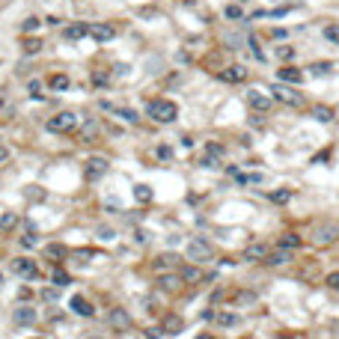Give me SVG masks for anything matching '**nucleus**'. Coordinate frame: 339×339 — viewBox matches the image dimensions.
Segmentation results:
<instances>
[{"label": "nucleus", "mask_w": 339, "mask_h": 339, "mask_svg": "<svg viewBox=\"0 0 339 339\" xmlns=\"http://www.w3.org/2000/svg\"><path fill=\"white\" fill-rule=\"evenodd\" d=\"M292 200V191L289 188H280V191H271V203H277V205H286Z\"/></svg>", "instance_id": "33"}, {"label": "nucleus", "mask_w": 339, "mask_h": 339, "mask_svg": "<svg viewBox=\"0 0 339 339\" xmlns=\"http://www.w3.org/2000/svg\"><path fill=\"white\" fill-rule=\"evenodd\" d=\"M68 304H71V310H74L77 316H86V319H92V316H95V307H92V304H89L83 295H74Z\"/></svg>", "instance_id": "18"}, {"label": "nucleus", "mask_w": 339, "mask_h": 339, "mask_svg": "<svg viewBox=\"0 0 339 339\" xmlns=\"http://www.w3.org/2000/svg\"><path fill=\"white\" fill-rule=\"evenodd\" d=\"M220 328H232V325H238V316H232V313H217V319H214Z\"/></svg>", "instance_id": "36"}, {"label": "nucleus", "mask_w": 339, "mask_h": 339, "mask_svg": "<svg viewBox=\"0 0 339 339\" xmlns=\"http://www.w3.org/2000/svg\"><path fill=\"white\" fill-rule=\"evenodd\" d=\"M223 15H226L229 21H241V18H244V12H241V6H238V3H226Z\"/></svg>", "instance_id": "34"}, {"label": "nucleus", "mask_w": 339, "mask_h": 339, "mask_svg": "<svg viewBox=\"0 0 339 339\" xmlns=\"http://www.w3.org/2000/svg\"><path fill=\"white\" fill-rule=\"evenodd\" d=\"M217 164H220V161H217L214 155H208V152H203V155H200V167H205V170H214Z\"/></svg>", "instance_id": "39"}, {"label": "nucleus", "mask_w": 339, "mask_h": 339, "mask_svg": "<svg viewBox=\"0 0 339 339\" xmlns=\"http://www.w3.org/2000/svg\"><path fill=\"white\" fill-rule=\"evenodd\" d=\"M179 262V256H173V253H164V256H155L152 259V271H158V274H164V271H170L173 265Z\"/></svg>", "instance_id": "22"}, {"label": "nucleus", "mask_w": 339, "mask_h": 339, "mask_svg": "<svg viewBox=\"0 0 339 339\" xmlns=\"http://www.w3.org/2000/svg\"><path fill=\"white\" fill-rule=\"evenodd\" d=\"M86 36H89L92 42L104 45V42L116 39V24H110V21H89V24H86Z\"/></svg>", "instance_id": "6"}, {"label": "nucleus", "mask_w": 339, "mask_h": 339, "mask_svg": "<svg viewBox=\"0 0 339 339\" xmlns=\"http://www.w3.org/2000/svg\"><path fill=\"white\" fill-rule=\"evenodd\" d=\"M214 247L205 241V238H191L188 241V247H185V259L188 262H197V265H208V262H214Z\"/></svg>", "instance_id": "2"}, {"label": "nucleus", "mask_w": 339, "mask_h": 339, "mask_svg": "<svg viewBox=\"0 0 339 339\" xmlns=\"http://www.w3.org/2000/svg\"><path fill=\"white\" fill-rule=\"evenodd\" d=\"M134 200L143 203V205L152 203V188H149V185H134Z\"/></svg>", "instance_id": "28"}, {"label": "nucleus", "mask_w": 339, "mask_h": 339, "mask_svg": "<svg viewBox=\"0 0 339 339\" xmlns=\"http://www.w3.org/2000/svg\"><path fill=\"white\" fill-rule=\"evenodd\" d=\"M15 226H18V214H15V211L0 214V232H9V229H15Z\"/></svg>", "instance_id": "29"}, {"label": "nucleus", "mask_w": 339, "mask_h": 339, "mask_svg": "<svg viewBox=\"0 0 339 339\" xmlns=\"http://www.w3.org/2000/svg\"><path fill=\"white\" fill-rule=\"evenodd\" d=\"M51 280H54V286H60V289H63V286H68V283H71V277H68V274H66V271H60V268H57V271H54V277H51Z\"/></svg>", "instance_id": "40"}, {"label": "nucleus", "mask_w": 339, "mask_h": 339, "mask_svg": "<svg viewBox=\"0 0 339 339\" xmlns=\"http://www.w3.org/2000/svg\"><path fill=\"white\" fill-rule=\"evenodd\" d=\"M328 289H334V292H339V271H334V274H328Z\"/></svg>", "instance_id": "45"}, {"label": "nucleus", "mask_w": 339, "mask_h": 339, "mask_svg": "<svg viewBox=\"0 0 339 339\" xmlns=\"http://www.w3.org/2000/svg\"><path fill=\"white\" fill-rule=\"evenodd\" d=\"M36 319H39V313H36V307H30V304H21V307L12 310V322H15V325H33Z\"/></svg>", "instance_id": "14"}, {"label": "nucleus", "mask_w": 339, "mask_h": 339, "mask_svg": "<svg viewBox=\"0 0 339 339\" xmlns=\"http://www.w3.org/2000/svg\"><path fill=\"white\" fill-rule=\"evenodd\" d=\"M274 54H277V60H283V63H289V60H295V54H298V48H295V45H277V48H274Z\"/></svg>", "instance_id": "27"}, {"label": "nucleus", "mask_w": 339, "mask_h": 339, "mask_svg": "<svg viewBox=\"0 0 339 339\" xmlns=\"http://www.w3.org/2000/svg\"><path fill=\"white\" fill-rule=\"evenodd\" d=\"M313 119L316 122H325V125H331L334 119H337V113H334V107H328V104H313Z\"/></svg>", "instance_id": "21"}, {"label": "nucleus", "mask_w": 339, "mask_h": 339, "mask_svg": "<svg viewBox=\"0 0 339 339\" xmlns=\"http://www.w3.org/2000/svg\"><path fill=\"white\" fill-rule=\"evenodd\" d=\"M179 277H182L188 286H200V283H205V271H203L197 262H188V265H182V268H179Z\"/></svg>", "instance_id": "10"}, {"label": "nucleus", "mask_w": 339, "mask_h": 339, "mask_svg": "<svg viewBox=\"0 0 339 339\" xmlns=\"http://www.w3.org/2000/svg\"><path fill=\"white\" fill-rule=\"evenodd\" d=\"M107 80H110V77H107L104 71H95V74H92V83H95V86H104Z\"/></svg>", "instance_id": "46"}, {"label": "nucleus", "mask_w": 339, "mask_h": 339, "mask_svg": "<svg viewBox=\"0 0 339 339\" xmlns=\"http://www.w3.org/2000/svg\"><path fill=\"white\" fill-rule=\"evenodd\" d=\"M101 107L104 110H110V113H116L119 119H125V122H137L140 119V113L137 110H131V107H116V104H107V101H101Z\"/></svg>", "instance_id": "20"}, {"label": "nucleus", "mask_w": 339, "mask_h": 339, "mask_svg": "<svg viewBox=\"0 0 339 339\" xmlns=\"http://www.w3.org/2000/svg\"><path fill=\"white\" fill-rule=\"evenodd\" d=\"M107 325H110L116 334H122V331H131L134 319L128 316V310H122V307H113V310H110V316H107Z\"/></svg>", "instance_id": "9"}, {"label": "nucleus", "mask_w": 339, "mask_h": 339, "mask_svg": "<svg viewBox=\"0 0 339 339\" xmlns=\"http://www.w3.org/2000/svg\"><path fill=\"white\" fill-rule=\"evenodd\" d=\"M247 104H250L256 113H268V110H271V104H274V98H271V95H265L262 89H250V92H247Z\"/></svg>", "instance_id": "13"}, {"label": "nucleus", "mask_w": 339, "mask_h": 339, "mask_svg": "<svg viewBox=\"0 0 339 339\" xmlns=\"http://www.w3.org/2000/svg\"><path fill=\"white\" fill-rule=\"evenodd\" d=\"M161 328H164V334H170V337H176V334H182V328H185V322H182V316H167V319L161 322Z\"/></svg>", "instance_id": "25"}, {"label": "nucleus", "mask_w": 339, "mask_h": 339, "mask_svg": "<svg viewBox=\"0 0 339 339\" xmlns=\"http://www.w3.org/2000/svg\"><path fill=\"white\" fill-rule=\"evenodd\" d=\"M12 274H18L24 280H36L39 277V262L30 259V256H18V259H12Z\"/></svg>", "instance_id": "8"}, {"label": "nucleus", "mask_w": 339, "mask_h": 339, "mask_svg": "<svg viewBox=\"0 0 339 339\" xmlns=\"http://www.w3.org/2000/svg\"><path fill=\"white\" fill-rule=\"evenodd\" d=\"M146 116H149L152 122H158V125H170V122H176V116H179V104H176L173 98H152V101L146 104Z\"/></svg>", "instance_id": "1"}, {"label": "nucleus", "mask_w": 339, "mask_h": 339, "mask_svg": "<svg viewBox=\"0 0 339 339\" xmlns=\"http://www.w3.org/2000/svg\"><path fill=\"white\" fill-rule=\"evenodd\" d=\"M203 152H208V155H214V158H217V161H220V158H223V155H226V146H223V143H217V140H208V143H205V149H203Z\"/></svg>", "instance_id": "30"}, {"label": "nucleus", "mask_w": 339, "mask_h": 339, "mask_svg": "<svg viewBox=\"0 0 339 339\" xmlns=\"http://www.w3.org/2000/svg\"><path fill=\"white\" fill-rule=\"evenodd\" d=\"M334 238H337L334 229H319L316 232V244H334Z\"/></svg>", "instance_id": "37"}, {"label": "nucleus", "mask_w": 339, "mask_h": 339, "mask_svg": "<svg viewBox=\"0 0 339 339\" xmlns=\"http://www.w3.org/2000/svg\"><path fill=\"white\" fill-rule=\"evenodd\" d=\"M63 42H80L83 36H86V24L83 21H71V24H66L63 27Z\"/></svg>", "instance_id": "15"}, {"label": "nucleus", "mask_w": 339, "mask_h": 339, "mask_svg": "<svg viewBox=\"0 0 339 339\" xmlns=\"http://www.w3.org/2000/svg\"><path fill=\"white\" fill-rule=\"evenodd\" d=\"M217 80H223V83H229V86H238V83H244V80H247V68H244L241 63L223 66V68L217 71Z\"/></svg>", "instance_id": "7"}, {"label": "nucleus", "mask_w": 339, "mask_h": 339, "mask_svg": "<svg viewBox=\"0 0 339 339\" xmlns=\"http://www.w3.org/2000/svg\"><path fill=\"white\" fill-rule=\"evenodd\" d=\"M271 98H274V101H280V104H286V107H304V104H307L304 92H298L292 83H280V80L274 83Z\"/></svg>", "instance_id": "3"}, {"label": "nucleus", "mask_w": 339, "mask_h": 339, "mask_svg": "<svg viewBox=\"0 0 339 339\" xmlns=\"http://www.w3.org/2000/svg\"><path fill=\"white\" fill-rule=\"evenodd\" d=\"M42 86H45V83H42V80H36V77H33V80H30V83H27V92H30V95H33V98H42Z\"/></svg>", "instance_id": "41"}, {"label": "nucleus", "mask_w": 339, "mask_h": 339, "mask_svg": "<svg viewBox=\"0 0 339 339\" xmlns=\"http://www.w3.org/2000/svg\"><path fill=\"white\" fill-rule=\"evenodd\" d=\"M21 244H24V247H36V244H39V238H36V232L30 229V232H27V235L21 238Z\"/></svg>", "instance_id": "44"}, {"label": "nucleus", "mask_w": 339, "mask_h": 339, "mask_svg": "<svg viewBox=\"0 0 339 339\" xmlns=\"http://www.w3.org/2000/svg\"><path fill=\"white\" fill-rule=\"evenodd\" d=\"M113 235H116V232H113V229H107V226H101V229H98V238H104V241H110Z\"/></svg>", "instance_id": "48"}, {"label": "nucleus", "mask_w": 339, "mask_h": 339, "mask_svg": "<svg viewBox=\"0 0 339 339\" xmlns=\"http://www.w3.org/2000/svg\"><path fill=\"white\" fill-rule=\"evenodd\" d=\"M155 283H158V289L167 292V295H176V292H182V286H185V280L179 277V271H176V274H167V271H164V274H158Z\"/></svg>", "instance_id": "11"}, {"label": "nucleus", "mask_w": 339, "mask_h": 339, "mask_svg": "<svg viewBox=\"0 0 339 339\" xmlns=\"http://www.w3.org/2000/svg\"><path fill=\"white\" fill-rule=\"evenodd\" d=\"M235 304H238V307H247V304H256V292H241V295L235 298Z\"/></svg>", "instance_id": "42"}, {"label": "nucleus", "mask_w": 339, "mask_h": 339, "mask_svg": "<svg viewBox=\"0 0 339 339\" xmlns=\"http://www.w3.org/2000/svg\"><path fill=\"white\" fill-rule=\"evenodd\" d=\"M331 68H334V63H313L310 66V74L322 77V74H331Z\"/></svg>", "instance_id": "35"}, {"label": "nucleus", "mask_w": 339, "mask_h": 339, "mask_svg": "<svg viewBox=\"0 0 339 339\" xmlns=\"http://www.w3.org/2000/svg\"><path fill=\"white\" fill-rule=\"evenodd\" d=\"M45 256L54 259V262H60V259L68 256V247H63V244H48V247H45Z\"/></svg>", "instance_id": "26"}, {"label": "nucleus", "mask_w": 339, "mask_h": 339, "mask_svg": "<svg viewBox=\"0 0 339 339\" xmlns=\"http://www.w3.org/2000/svg\"><path fill=\"white\" fill-rule=\"evenodd\" d=\"M197 339H217V337H214V334H200Z\"/></svg>", "instance_id": "51"}, {"label": "nucleus", "mask_w": 339, "mask_h": 339, "mask_svg": "<svg viewBox=\"0 0 339 339\" xmlns=\"http://www.w3.org/2000/svg\"><path fill=\"white\" fill-rule=\"evenodd\" d=\"M155 155H158L161 161H173V149H170V146H158V149H155Z\"/></svg>", "instance_id": "43"}, {"label": "nucleus", "mask_w": 339, "mask_h": 339, "mask_svg": "<svg viewBox=\"0 0 339 339\" xmlns=\"http://www.w3.org/2000/svg\"><path fill=\"white\" fill-rule=\"evenodd\" d=\"M146 337H149V339H161V337H164V328H161V325H158V328H149Z\"/></svg>", "instance_id": "47"}, {"label": "nucleus", "mask_w": 339, "mask_h": 339, "mask_svg": "<svg viewBox=\"0 0 339 339\" xmlns=\"http://www.w3.org/2000/svg\"><path fill=\"white\" fill-rule=\"evenodd\" d=\"M265 256H268V247H265V244H250L241 259H244V262H262Z\"/></svg>", "instance_id": "23"}, {"label": "nucleus", "mask_w": 339, "mask_h": 339, "mask_svg": "<svg viewBox=\"0 0 339 339\" xmlns=\"http://www.w3.org/2000/svg\"><path fill=\"white\" fill-rule=\"evenodd\" d=\"M48 86H51L54 92H66V89L71 86V77H68L66 71H54V74L48 77Z\"/></svg>", "instance_id": "19"}, {"label": "nucleus", "mask_w": 339, "mask_h": 339, "mask_svg": "<svg viewBox=\"0 0 339 339\" xmlns=\"http://www.w3.org/2000/svg\"><path fill=\"white\" fill-rule=\"evenodd\" d=\"M39 27H42V18L30 15V18H24V24H21V33H27V36H30V33H36Z\"/></svg>", "instance_id": "31"}, {"label": "nucleus", "mask_w": 339, "mask_h": 339, "mask_svg": "<svg viewBox=\"0 0 339 339\" xmlns=\"http://www.w3.org/2000/svg\"><path fill=\"white\" fill-rule=\"evenodd\" d=\"M0 283H3V274H0Z\"/></svg>", "instance_id": "52"}, {"label": "nucleus", "mask_w": 339, "mask_h": 339, "mask_svg": "<svg viewBox=\"0 0 339 339\" xmlns=\"http://www.w3.org/2000/svg\"><path fill=\"white\" fill-rule=\"evenodd\" d=\"M110 173V161L104 158V155H89L86 161H83V176H86V182H98V179H104Z\"/></svg>", "instance_id": "5"}, {"label": "nucleus", "mask_w": 339, "mask_h": 339, "mask_svg": "<svg viewBox=\"0 0 339 339\" xmlns=\"http://www.w3.org/2000/svg\"><path fill=\"white\" fill-rule=\"evenodd\" d=\"M6 161H9V149L0 143V164H6Z\"/></svg>", "instance_id": "50"}, {"label": "nucleus", "mask_w": 339, "mask_h": 339, "mask_svg": "<svg viewBox=\"0 0 339 339\" xmlns=\"http://www.w3.org/2000/svg\"><path fill=\"white\" fill-rule=\"evenodd\" d=\"M277 247H283V250H301V247H304V238H301L298 232H283V235L277 238Z\"/></svg>", "instance_id": "17"}, {"label": "nucleus", "mask_w": 339, "mask_h": 339, "mask_svg": "<svg viewBox=\"0 0 339 339\" xmlns=\"http://www.w3.org/2000/svg\"><path fill=\"white\" fill-rule=\"evenodd\" d=\"M268 268H280V265H286V262H292V250H283V247H277V250H268V256L262 259Z\"/></svg>", "instance_id": "16"}, {"label": "nucleus", "mask_w": 339, "mask_h": 339, "mask_svg": "<svg viewBox=\"0 0 339 339\" xmlns=\"http://www.w3.org/2000/svg\"><path fill=\"white\" fill-rule=\"evenodd\" d=\"M45 125H48L51 134H71V131L77 128V113H74V110H60V113H54Z\"/></svg>", "instance_id": "4"}, {"label": "nucleus", "mask_w": 339, "mask_h": 339, "mask_svg": "<svg viewBox=\"0 0 339 339\" xmlns=\"http://www.w3.org/2000/svg\"><path fill=\"white\" fill-rule=\"evenodd\" d=\"M214 319H217L214 310H203V322H214Z\"/></svg>", "instance_id": "49"}, {"label": "nucleus", "mask_w": 339, "mask_h": 339, "mask_svg": "<svg viewBox=\"0 0 339 339\" xmlns=\"http://www.w3.org/2000/svg\"><path fill=\"white\" fill-rule=\"evenodd\" d=\"M95 134H98V122L95 119H86V125H83V143H92Z\"/></svg>", "instance_id": "32"}, {"label": "nucleus", "mask_w": 339, "mask_h": 339, "mask_svg": "<svg viewBox=\"0 0 339 339\" xmlns=\"http://www.w3.org/2000/svg\"><path fill=\"white\" fill-rule=\"evenodd\" d=\"M42 48H45V42H42L39 36H27V39L21 42V51H24L27 57H33V54H42Z\"/></svg>", "instance_id": "24"}, {"label": "nucleus", "mask_w": 339, "mask_h": 339, "mask_svg": "<svg viewBox=\"0 0 339 339\" xmlns=\"http://www.w3.org/2000/svg\"><path fill=\"white\" fill-rule=\"evenodd\" d=\"M304 68H298V66H283V68H277V80L280 83H292V86H301L304 83Z\"/></svg>", "instance_id": "12"}, {"label": "nucleus", "mask_w": 339, "mask_h": 339, "mask_svg": "<svg viewBox=\"0 0 339 339\" xmlns=\"http://www.w3.org/2000/svg\"><path fill=\"white\" fill-rule=\"evenodd\" d=\"M325 39H328L331 45H339V24H328V27H325Z\"/></svg>", "instance_id": "38"}]
</instances>
